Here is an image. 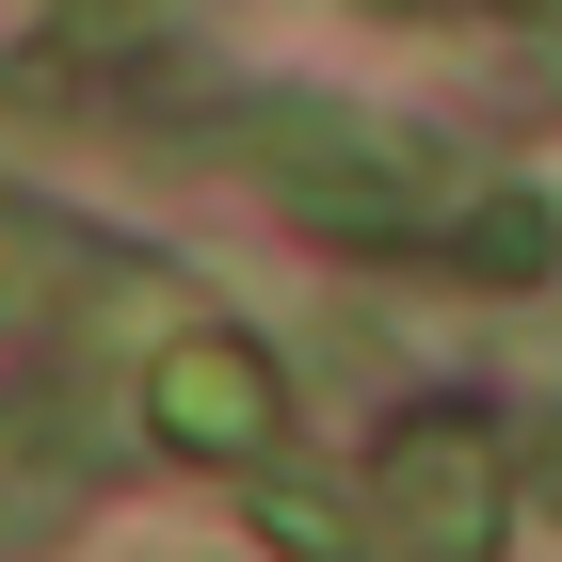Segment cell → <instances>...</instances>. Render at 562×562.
Masks as SVG:
<instances>
[{"label": "cell", "instance_id": "1", "mask_svg": "<svg viewBox=\"0 0 562 562\" xmlns=\"http://www.w3.org/2000/svg\"><path fill=\"white\" fill-rule=\"evenodd\" d=\"M241 161L322 241H450V210H467L450 145L402 130V113H353V97H241Z\"/></svg>", "mask_w": 562, "mask_h": 562}, {"label": "cell", "instance_id": "2", "mask_svg": "<svg viewBox=\"0 0 562 562\" xmlns=\"http://www.w3.org/2000/svg\"><path fill=\"white\" fill-rule=\"evenodd\" d=\"M498 530H515V450L467 402H434L370 450V498L338 515V562H498Z\"/></svg>", "mask_w": 562, "mask_h": 562}, {"label": "cell", "instance_id": "3", "mask_svg": "<svg viewBox=\"0 0 562 562\" xmlns=\"http://www.w3.org/2000/svg\"><path fill=\"white\" fill-rule=\"evenodd\" d=\"M145 434L193 450V467H273V434H290V386H273V353L241 322H177L145 353Z\"/></svg>", "mask_w": 562, "mask_h": 562}, {"label": "cell", "instance_id": "4", "mask_svg": "<svg viewBox=\"0 0 562 562\" xmlns=\"http://www.w3.org/2000/svg\"><path fill=\"white\" fill-rule=\"evenodd\" d=\"M16 290H33V225H0V305H16Z\"/></svg>", "mask_w": 562, "mask_h": 562}, {"label": "cell", "instance_id": "5", "mask_svg": "<svg viewBox=\"0 0 562 562\" xmlns=\"http://www.w3.org/2000/svg\"><path fill=\"white\" fill-rule=\"evenodd\" d=\"M530 482H547V498H562V418H547V434H530Z\"/></svg>", "mask_w": 562, "mask_h": 562}]
</instances>
